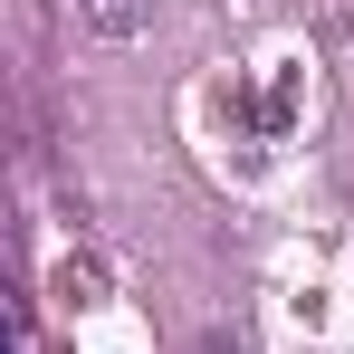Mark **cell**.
I'll use <instances>...</instances> for the list:
<instances>
[{"mask_svg":"<svg viewBox=\"0 0 354 354\" xmlns=\"http://www.w3.org/2000/svg\"><path fill=\"white\" fill-rule=\"evenodd\" d=\"M211 354H239V345H211Z\"/></svg>","mask_w":354,"mask_h":354,"instance_id":"2","label":"cell"},{"mask_svg":"<svg viewBox=\"0 0 354 354\" xmlns=\"http://www.w3.org/2000/svg\"><path fill=\"white\" fill-rule=\"evenodd\" d=\"M77 19H86L96 39H144V29H153V0H77Z\"/></svg>","mask_w":354,"mask_h":354,"instance_id":"1","label":"cell"}]
</instances>
